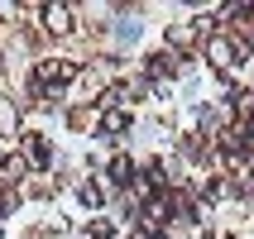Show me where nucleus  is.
Wrapping results in <instances>:
<instances>
[{
	"label": "nucleus",
	"instance_id": "1",
	"mask_svg": "<svg viewBox=\"0 0 254 239\" xmlns=\"http://www.w3.org/2000/svg\"><path fill=\"white\" fill-rule=\"evenodd\" d=\"M67 77H72V67H67V62H43V67H39V77H34V91H39L43 82H67Z\"/></svg>",
	"mask_w": 254,
	"mask_h": 239
},
{
	"label": "nucleus",
	"instance_id": "2",
	"mask_svg": "<svg viewBox=\"0 0 254 239\" xmlns=\"http://www.w3.org/2000/svg\"><path fill=\"white\" fill-rule=\"evenodd\" d=\"M211 57H216V67H230L235 57H230V43H211Z\"/></svg>",
	"mask_w": 254,
	"mask_h": 239
},
{
	"label": "nucleus",
	"instance_id": "3",
	"mask_svg": "<svg viewBox=\"0 0 254 239\" xmlns=\"http://www.w3.org/2000/svg\"><path fill=\"white\" fill-rule=\"evenodd\" d=\"M111 177H115V182H129V177H134V168H129L125 158H115V163H111Z\"/></svg>",
	"mask_w": 254,
	"mask_h": 239
},
{
	"label": "nucleus",
	"instance_id": "4",
	"mask_svg": "<svg viewBox=\"0 0 254 239\" xmlns=\"http://www.w3.org/2000/svg\"><path fill=\"white\" fill-rule=\"evenodd\" d=\"M48 29H67V10L63 5H48Z\"/></svg>",
	"mask_w": 254,
	"mask_h": 239
},
{
	"label": "nucleus",
	"instance_id": "5",
	"mask_svg": "<svg viewBox=\"0 0 254 239\" xmlns=\"http://www.w3.org/2000/svg\"><path fill=\"white\" fill-rule=\"evenodd\" d=\"M125 125H129V115L115 110V115H106V125H101V129H106V134H115V129H125Z\"/></svg>",
	"mask_w": 254,
	"mask_h": 239
}]
</instances>
